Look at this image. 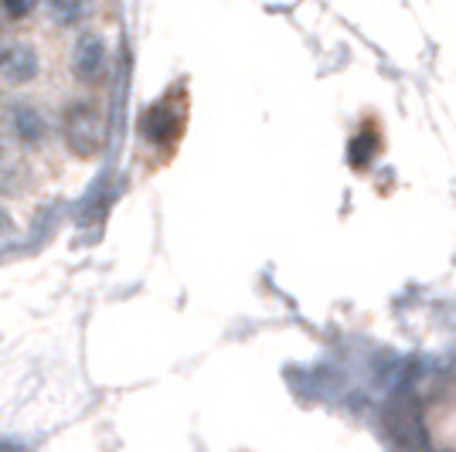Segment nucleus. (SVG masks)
Returning a JSON list of instances; mask_svg holds the SVG:
<instances>
[{
	"label": "nucleus",
	"instance_id": "obj_2",
	"mask_svg": "<svg viewBox=\"0 0 456 452\" xmlns=\"http://www.w3.org/2000/svg\"><path fill=\"white\" fill-rule=\"evenodd\" d=\"M35 76H38V55L28 44H14V41L0 38V82L24 85Z\"/></svg>",
	"mask_w": 456,
	"mask_h": 452
},
{
	"label": "nucleus",
	"instance_id": "obj_5",
	"mask_svg": "<svg viewBox=\"0 0 456 452\" xmlns=\"http://www.w3.org/2000/svg\"><path fill=\"white\" fill-rule=\"evenodd\" d=\"M48 7H52V18L61 28H72V24H78V20L86 18L89 0H48Z\"/></svg>",
	"mask_w": 456,
	"mask_h": 452
},
{
	"label": "nucleus",
	"instance_id": "obj_6",
	"mask_svg": "<svg viewBox=\"0 0 456 452\" xmlns=\"http://www.w3.org/2000/svg\"><path fill=\"white\" fill-rule=\"evenodd\" d=\"M35 4L38 0H0V7H4V14L11 20H20V18H28L31 11H35Z\"/></svg>",
	"mask_w": 456,
	"mask_h": 452
},
{
	"label": "nucleus",
	"instance_id": "obj_1",
	"mask_svg": "<svg viewBox=\"0 0 456 452\" xmlns=\"http://www.w3.org/2000/svg\"><path fill=\"white\" fill-rule=\"evenodd\" d=\"M61 140L76 157L89 160L106 143V119L93 102H72L61 113Z\"/></svg>",
	"mask_w": 456,
	"mask_h": 452
},
{
	"label": "nucleus",
	"instance_id": "obj_7",
	"mask_svg": "<svg viewBox=\"0 0 456 452\" xmlns=\"http://www.w3.org/2000/svg\"><path fill=\"white\" fill-rule=\"evenodd\" d=\"M11 231H14V218L0 207V238H4V235H11Z\"/></svg>",
	"mask_w": 456,
	"mask_h": 452
},
{
	"label": "nucleus",
	"instance_id": "obj_3",
	"mask_svg": "<svg viewBox=\"0 0 456 452\" xmlns=\"http://www.w3.org/2000/svg\"><path fill=\"white\" fill-rule=\"evenodd\" d=\"M106 69V48L95 35H82L72 52V76L78 82H95Z\"/></svg>",
	"mask_w": 456,
	"mask_h": 452
},
{
	"label": "nucleus",
	"instance_id": "obj_4",
	"mask_svg": "<svg viewBox=\"0 0 456 452\" xmlns=\"http://www.w3.org/2000/svg\"><path fill=\"white\" fill-rule=\"evenodd\" d=\"M7 123H11V133H18V140L24 143H41L48 136V119L31 102H11Z\"/></svg>",
	"mask_w": 456,
	"mask_h": 452
}]
</instances>
